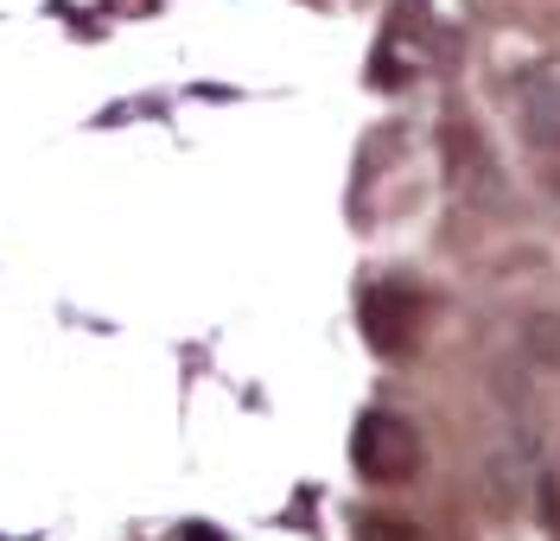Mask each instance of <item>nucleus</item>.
Listing matches in <instances>:
<instances>
[{
	"label": "nucleus",
	"instance_id": "obj_3",
	"mask_svg": "<svg viewBox=\"0 0 560 541\" xmlns=\"http://www.w3.org/2000/svg\"><path fill=\"white\" fill-rule=\"evenodd\" d=\"M363 319H370V344H376V351H401V344H408V331H415V319H420L415 287H401V281H383V287L370 293Z\"/></svg>",
	"mask_w": 560,
	"mask_h": 541
},
{
	"label": "nucleus",
	"instance_id": "obj_1",
	"mask_svg": "<svg viewBox=\"0 0 560 541\" xmlns=\"http://www.w3.org/2000/svg\"><path fill=\"white\" fill-rule=\"evenodd\" d=\"M350 459L376 484H408L420 471V433L395 414H363L357 433H350Z\"/></svg>",
	"mask_w": 560,
	"mask_h": 541
},
{
	"label": "nucleus",
	"instance_id": "obj_4",
	"mask_svg": "<svg viewBox=\"0 0 560 541\" xmlns=\"http://www.w3.org/2000/svg\"><path fill=\"white\" fill-rule=\"evenodd\" d=\"M185 541H223L217 529H185Z\"/></svg>",
	"mask_w": 560,
	"mask_h": 541
},
{
	"label": "nucleus",
	"instance_id": "obj_2",
	"mask_svg": "<svg viewBox=\"0 0 560 541\" xmlns=\"http://www.w3.org/2000/svg\"><path fill=\"white\" fill-rule=\"evenodd\" d=\"M510 103H516V128H523L528 153L560 166V64H523L510 77Z\"/></svg>",
	"mask_w": 560,
	"mask_h": 541
}]
</instances>
